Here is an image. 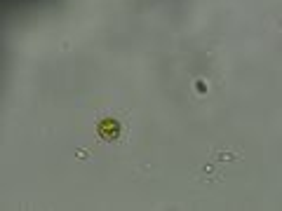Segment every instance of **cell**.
I'll return each mask as SVG.
<instances>
[{"label":"cell","instance_id":"1","mask_svg":"<svg viewBox=\"0 0 282 211\" xmlns=\"http://www.w3.org/2000/svg\"><path fill=\"white\" fill-rule=\"evenodd\" d=\"M240 153H235V150H231V148H221V150H212V160L214 162H235V160H240Z\"/></svg>","mask_w":282,"mask_h":211}]
</instances>
